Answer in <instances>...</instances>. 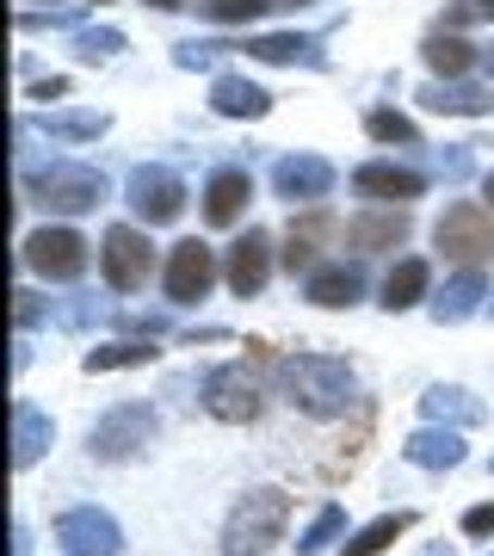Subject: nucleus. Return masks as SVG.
I'll use <instances>...</instances> for the list:
<instances>
[{"instance_id": "nucleus-35", "label": "nucleus", "mask_w": 494, "mask_h": 556, "mask_svg": "<svg viewBox=\"0 0 494 556\" xmlns=\"http://www.w3.org/2000/svg\"><path fill=\"white\" fill-rule=\"evenodd\" d=\"M464 532H470V538H494V501H482V507L464 514Z\"/></svg>"}, {"instance_id": "nucleus-26", "label": "nucleus", "mask_w": 494, "mask_h": 556, "mask_svg": "<svg viewBox=\"0 0 494 556\" xmlns=\"http://www.w3.org/2000/svg\"><path fill=\"white\" fill-rule=\"evenodd\" d=\"M420 56H427V68H433L439 80H464L476 68V50L464 38H452V31H433V38L420 43Z\"/></svg>"}, {"instance_id": "nucleus-9", "label": "nucleus", "mask_w": 494, "mask_h": 556, "mask_svg": "<svg viewBox=\"0 0 494 556\" xmlns=\"http://www.w3.org/2000/svg\"><path fill=\"white\" fill-rule=\"evenodd\" d=\"M20 260L38 278H50V285H68V278L87 273L93 248H87V236H75V229H31L25 248H20Z\"/></svg>"}, {"instance_id": "nucleus-31", "label": "nucleus", "mask_w": 494, "mask_h": 556, "mask_svg": "<svg viewBox=\"0 0 494 556\" xmlns=\"http://www.w3.org/2000/svg\"><path fill=\"white\" fill-rule=\"evenodd\" d=\"M105 112H56V118L43 124L50 137H68V142H93V137H105Z\"/></svg>"}, {"instance_id": "nucleus-36", "label": "nucleus", "mask_w": 494, "mask_h": 556, "mask_svg": "<svg viewBox=\"0 0 494 556\" xmlns=\"http://www.w3.org/2000/svg\"><path fill=\"white\" fill-rule=\"evenodd\" d=\"M13 316H20V328H31V321H38V298H31V291H20V303H13Z\"/></svg>"}, {"instance_id": "nucleus-3", "label": "nucleus", "mask_w": 494, "mask_h": 556, "mask_svg": "<svg viewBox=\"0 0 494 556\" xmlns=\"http://www.w3.org/2000/svg\"><path fill=\"white\" fill-rule=\"evenodd\" d=\"M433 241L452 266H476V273H482V266H494V211L476 204V199L445 204L439 223H433Z\"/></svg>"}, {"instance_id": "nucleus-32", "label": "nucleus", "mask_w": 494, "mask_h": 556, "mask_svg": "<svg viewBox=\"0 0 494 556\" xmlns=\"http://www.w3.org/2000/svg\"><path fill=\"white\" fill-rule=\"evenodd\" d=\"M204 20H217V25H248V20H259L273 0H192Z\"/></svg>"}, {"instance_id": "nucleus-19", "label": "nucleus", "mask_w": 494, "mask_h": 556, "mask_svg": "<svg viewBox=\"0 0 494 556\" xmlns=\"http://www.w3.org/2000/svg\"><path fill=\"white\" fill-rule=\"evenodd\" d=\"M303 298L316 303V309H353L365 298V278H358V266L334 260V266H316V273L303 278Z\"/></svg>"}, {"instance_id": "nucleus-21", "label": "nucleus", "mask_w": 494, "mask_h": 556, "mask_svg": "<svg viewBox=\"0 0 494 556\" xmlns=\"http://www.w3.org/2000/svg\"><path fill=\"white\" fill-rule=\"evenodd\" d=\"M50 439H56V420L31 402H13V470H31L50 452Z\"/></svg>"}, {"instance_id": "nucleus-34", "label": "nucleus", "mask_w": 494, "mask_h": 556, "mask_svg": "<svg viewBox=\"0 0 494 556\" xmlns=\"http://www.w3.org/2000/svg\"><path fill=\"white\" fill-rule=\"evenodd\" d=\"M118 50H124V31H112V25H105V31H75L80 62H105V56H118Z\"/></svg>"}, {"instance_id": "nucleus-4", "label": "nucleus", "mask_w": 494, "mask_h": 556, "mask_svg": "<svg viewBox=\"0 0 494 556\" xmlns=\"http://www.w3.org/2000/svg\"><path fill=\"white\" fill-rule=\"evenodd\" d=\"M161 415L149 408V402H118V408H105V415L93 420V433H87V452L99 457V464H130V457L155 439Z\"/></svg>"}, {"instance_id": "nucleus-6", "label": "nucleus", "mask_w": 494, "mask_h": 556, "mask_svg": "<svg viewBox=\"0 0 494 556\" xmlns=\"http://www.w3.org/2000/svg\"><path fill=\"white\" fill-rule=\"evenodd\" d=\"M186 179L174 174V167H137V174L124 179V204H130V217L149 223V229H161V223H179L186 217Z\"/></svg>"}, {"instance_id": "nucleus-12", "label": "nucleus", "mask_w": 494, "mask_h": 556, "mask_svg": "<svg viewBox=\"0 0 494 556\" xmlns=\"http://www.w3.org/2000/svg\"><path fill=\"white\" fill-rule=\"evenodd\" d=\"M223 278H229L236 298H259L266 278H273V236H266V229H248V236L229 248V260H223Z\"/></svg>"}, {"instance_id": "nucleus-30", "label": "nucleus", "mask_w": 494, "mask_h": 556, "mask_svg": "<svg viewBox=\"0 0 494 556\" xmlns=\"http://www.w3.org/2000/svg\"><path fill=\"white\" fill-rule=\"evenodd\" d=\"M340 532H346V507H334V501H328V507H321V514L309 519V532L296 538V551H303V556H321Z\"/></svg>"}, {"instance_id": "nucleus-2", "label": "nucleus", "mask_w": 494, "mask_h": 556, "mask_svg": "<svg viewBox=\"0 0 494 556\" xmlns=\"http://www.w3.org/2000/svg\"><path fill=\"white\" fill-rule=\"evenodd\" d=\"M291 526V495L284 489H254L223 526V556H266Z\"/></svg>"}, {"instance_id": "nucleus-42", "label": "nucleus", "mask_w": 494, "mask_h": 556, "mask_svg": "<svg viewBox=\"0 0 494 556\" xmlns=\"http://www.w3.org/2000/svg\"><path fill=\"white\" fill-rule=\"evenodd\" d=\"M489 68H494V50H489Z\"/></svg>"}, {"instance_id": "nucleus-17", "label": "nucleus", "mask_w": 494, "mask_h": 556, "mask_svg": "<svg viewBox=\"0 0 494 556\" xmlns=\"http://www.w3.org/2000/svg\"><path fill=\"white\" fill-rule=\"evenodd\" d=\"M420 105L439 118H489L494 112V87H470V80H433L420 87Z\"/></svg>"}, {"instance_id": "nucleus-20", "label": "nucleus", "mask_w": 494, "mask_h": 556, "mask_svg": "<svg viewBox=\"0 0 494 556\" xmlns=\"http://www.w3.org/2000/svg\"><path fill=\"white\" fill-rule=\"evenodd\" d=\"M211 112L217 118H266L273 112V93L248 75H217L211 80Z\"/></svg>"}, {"instance_id": "nucleus-13", "label": "nucleus", "mask_w": 494, "mask_h": 556, "mask_svg": "<svg viewBox=\"0 0 494 556\" xmlns=\"http://www.w3.org/2000/svg\"><path fill=\"white\" fill-rule=\"evenodd\" d=\"M353 192L377 204H408L427 192V174L402 167V161H365V167H353Z\"/></svg>"}, {"instance_id": "nucleus-27", "label": "nucleus", "mask_w": 494, "mask_h": 556, "mask_svg": "<svg viewBox=\"0 0 494 556\" xmlns=\"http://www.w3.org/2000/svg\"><path fill=\"white\" fill-rule=\"evenodd\" d=\"M155 353H161V346H149V334H142V340H112V346H93L80 365L99 378V371H137V365H149Z\"/></svg>"}, {"instance_id": "nucleus-23", "label": "nucleus", "mask_w": 494, "mask_h": 556, "mask_svg": "<svg viewBox=\"0 0 494 556\" xmlns=\"http://www.w3.org/2000/svg\"><path fill=\"white\" fill-rule=\"evenodd\" d=\"M427 291H433V266H427L420 254H408V260H395V273L383 278V298L377 303H383L390 316H402V309H415Z\"/></svg>"}, {"instance_id": "nucleus-1", "label": "nucleus", "mask_w": 494, "mask_h": 556, "mask_svg": "<svg viewBox=\"0 0 494 556\" xmlns=\"http://www.w3.org/2000/svg\"><path fill=\"white\" fill-rule=\"evenodd\" d=\"M278 383H284L291 408H303L309 420H340L358 396L353 365L334 353H284L278 358Z\"/></svg>"}, {"instance_id": "nucleus-33", "label": "nucleus", "mask_w": 494, "mask_h": 556, "mask_svg": "<svg viewBox=\"0 0 494 556\" xmlns=\"http://www.w3.org/2000/svg\"><path fill=\"white\" fill-rule=\"evenodd\" d=\"M365 130H371L377 142H408V149H420V130L402 118V112H371V118H365Z\"/></svg>"}, {"instance_id": "nucleus-14", "label": "nucleus", "mask_w": 494, "mask_h": 556, "mask_svg": "<svg viewBox=\"0 0 494 556\" xmlns=\"http://www.w3.org/2000/svg\"><path fill=\"white\" fill-rule=\"evenodd\" d=\"M273 192L278 199H291V204H316L334 192V161H321V155H284L273 167Z\"/></svg>"}, {"instance_id": "nucleus-22", "label": "nucleus", "mask_w": 494, "mask_h": 556, "mask_svg": "<svg viewBox=\"0 0 494 556\" xmlns=\"http://www.w3.org/2000/svg\"><path fill=\"white\" fill-rule=\"evenodd\" d=\"M420 415L433 420V427H476V420H489V402H476L470 390H457V383H433V390L420 396Z\"/></svg>"}, {"instance_id": "nucleus-15", "label": "nucleus", "mask_w": 494, "mask_h": 556, "mask_svg": "<svg viewBox=\"0 0 494 556\" xmlns=\"http://www.w3.org/2000/svg\"><path fill=\"white\" fill-rule=\"evenodd\" d=\"M402 457L415 464V470H457L464 457H470V445H464V433L457 427H420V433H408L402 439Z\"/></svg>"}, {"instance_id": "nucleus-28", "label": "nucleus", "mask_w": 494, "mask_h": 556, "mask_svg": "<svg viewBox=\"0 0 494 556\" xmlns=\"http://www.w3.org/2000/svg\"><path fill=\"white\" fill-rule=\"evenodd\" d=\"M408 526H415V514H383V519H371L365 532L346 538V544H340V556H383L395 538L408 532Z\"/></svg>"}, {"instance_id": "nucleus-25", "label": "nucleus", "mask_w": 494, "mask_h": 556, "mask_svg": "<svg viewBox=\"0 0 494 556\" xmlns=\"http://www.w3.org/2000/svg\"><path fill=\"white\" fill-rule=\"evenodd\" d=\"M254 62H309V68H321V43L303 38V31H259V38L241 43Z\"/></svg>"}, {"instance_id": "nucleus-5", "label": "nucleus", "mask_w": 494, "mask_h": 556, "mask_svg": "<svg viewBox=\"0 0 494 556\" xmlns=\"http://www.w3.org/2000/svg\"><path fill=\"white\" fill-rule=\"evenodd\" d=\"M99 273H105V285H112L118 298H130V291L149 285L155 248H149V236H142L137 223H112V229H105V241H99Z\"/></svg>"}, {"instance_id": "nucleus-44", "label": "nucleus", "mask_w": 494, "mask_h": 556, "mask_svg": "<svg viewBox=\"0 0 494 556\" xmlns=\"http://www.w3.org/2000/svg\"><path fill=\"white\" fill-rule=\"evenodd\" d=\"M489 470H494V464H489Z\"/></svg>"}, {"instance_id": "nucleus-38", "label": "nucleus", "mask_w": 494, "mask_h": 556, "mask_svg": "<svg viewBox=\"0 0 494 556\" xmlns=\"http://www.w3.org/2000/svg\"><path fill=\"white\" fill-rule=\"evenodd\" d=\"M464 7H470L476 20H494V0H464Z\"/></svg>"}, {"instance_id": "nucleus-7", "label": "nucleus", "mask_w": 494, "mask_h": 556, "mask_svg": "<svg viewBox=\"0 0 494 556\" xmlns=\"http://www.w3.org/2000/svg\"><path fill=\"white\" fill-rule=\"evenodd\" d=\"M31 192H38L43 211L80 217V211H93V204L105 199V174H99V167H80V161H56L50 174L31 179Z\"/></svg>"}, {"instance_id": "nucleus-39", "label": "nucleus", "mask_w": 494, "mask_h": 556, "mask_svg": "<svg viewBox=\"0 0 494 556\" xmlns=\"http://www.w3.org/2000/svg\"><path fill=\"white\" fill-rule=\"evenodd\" d=\"M482 199H489V211H494V174H489V179H482Z\"/></svg>"}, {"instance_id": "nucleus-37", "label": "nucleus", "mask_w": 494, "mask_h": 556, "mask_svg": "<svg viewBox=\"0 0 494 556\" xmlns=\"http://www.w3.org/2000/svg\"><path fill=\"white\" fill-rule=\"evenodd\" d=\"M62 93H68V80H38V87H31V100H62Z\"/></svg>"}, {"instance_id": "nucleus-24", "label": "nucleus", "mask_w": 494, "mask_h": 556, "mask_svg": "<svg viewBox=\"0 0 494 556\" xmlns=\"http://www.w3.org/2000/svg\"><path fill=\"white\" fill-rule=\"evenodd\" d=\"M482 298H489V285H482V273L476 266H464L457 278H445V291H433V321H464L482 309Z\"/></svg>"}, {"instance_id": "nucleus-41", "label": "nucleus", "mask_w": 494, "mask_h": 556, "mask_svg": "<svg viewBox=\"0 0 494 556\" xmlns=\"http://www.w3.org/2000/svg\"><path fill=\"white\" fill-rule=\"evenodd\" d=\"M273 7H309V0H273Z\"/></svg>"}, {"instance_id": "nucleus-16", "label": "nucleus", "mask_w": 494, "mask_h": 556, "mask_svg": "<svg viewBox=\"0 0 494 556\" xmlns=\"http://www.w3.org/2000/svg\"><path fill=\"white\" fill-rule=\"evenodd\" d=\"M248 199H254V179H248V167H217V174H211V186H204V223H211V229L241 223Z\"/></svg>"}, {"instance_id": "nucleus-10", "label": "nucleus", "mask_w": 494, "mask_h": 556, "mask_svg": "<svg viewBox=\"0 0 494 556\" xmlns=\"http://www.w3.org/2000/svg\"><path fill=\"white\" fill-rule=\"evenodd\" d=\"M211 285H217V254L204 248V241H179L174 254H167V273H161V291L167 303H204L211 298Z\"/></svg>"}, {"instance_id": "nucleus-18", "label": "nucleus", "mask_w": 494, "mask_h": 556, "mask_svg": "<svg viewBox=\"0 0 494 556\" xmlns=\"http://www.w3.org/2000/svg\"><path fill=\"white\" fill-rule=\"evenodd\" d=\"M340 236L353 241L358 254H383V248H402L408 241V211L390 204V211H365V217H346Z\"/></svg>"}, {"instance_id": "nucleus-43", "label": "nucleus", "mask_w": 494, "mask_h": 556, "mask_svg": "<svg viewBox=\"0 0 494 556\" xmlns=\"http://www.w3.org/2000/svg\"><path fill=\"white\" fill-rule=\"evenodd\" d=\"M489 309H494V298H489Z\"/></svg>"}, {"instance_id": "nucleus-11", "label": "nucleus", "mask_w": 494, "mask_h": 556, "mask_svg": "<svg viewBox=\"0 0 494 556\" xmlns=\"http://www.w3.org/2000/svg\"><path fill=\"white\" fill-rule=\"evenodd\" d=\"M56 544L68 556H118L124 551V532L112 514H99V507H68L56 519Z\"/></svg>"}, {"instance_id": "nucleus-40", "label": "nucleus", "mask_w": 494, "mask_h": 556, "mask_svg": "<svg viewBox=\"0 0 494 556\" xmlns=\"http://www.w3.org/2000/svg\"><path fill=\"white\" fill-rule=\"evenodd\" d=\"M149 7H161V13H174V7H186V0H149Z\"/></svg>"}, {"instance_id": "nucleus-8", "label": "nucleus", "mask_w": 494, "mask_h": 556, "mask_svg": "<svg viewBox=\"0 0 494 556\" xmlns=\"http://www.w3.org/2000/svg\"><path fill=\"white\" fill-rule=\"evenodd\" d=\"M204 408L217 420H229V427H254L266 415V390H259V378L248 365H217L204 378Z\"/></svg>"}, {"instance_id": "nucleus-29", "label": "nucleus", "mask_w": 494, "mask_h": 556, "mask_svg": "<svg viewBox=\"0 0 494 556\" xmlns=\"http://www.w3.org/2000/svg\"><path fill=\"white\" fill-rule=\"evenodd\" d=\"M328 229H334V223L321 217H303V223H291V241H284V266H291V273H316L321 260H316V248H321V236H328Z\"/></svg>"}]
</instances>
